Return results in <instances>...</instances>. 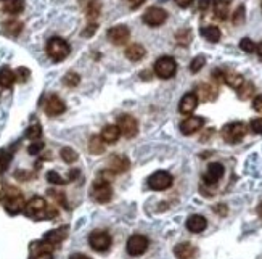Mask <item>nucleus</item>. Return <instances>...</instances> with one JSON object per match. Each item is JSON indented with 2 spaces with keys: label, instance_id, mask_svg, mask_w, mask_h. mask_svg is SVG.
<instances>
[{
  "label": "nucleus",
  "instance_id": "nucleus-52",
  "mask_svg": "<svg viewBox=\"0 0 262 259\" xmlns=\"http://www.w3.org/2000/svg\"><path fill=\"white\" fill-rule=\"evenodd\" d=\"M254 52L262 58V42H259L258 45H256V47H254Z\"/></svg>",
  "mask_w": 262,
  "mask_h": 259
},
{
  "label": "nucleus",
  "instance_id": "nucleus-9",
  "mask_svg": "<svg viewBox=\"0 0 262 259\" xmlns=\"http://www.w3.org/2000/svg\"><path fill=\"white\" fill-rule=\"evenodd\" d=\"M3 205H5V211H7L10 216L20 214L21 211H24V206H26L23 195L18 192H15L13 195H5Z\"/></svg>",
  "mask_w": 262,
  "mask_h": 259
},
{
  "label": "nucleus",
  "instance_id": "nucleus-27",
  "mask_svg": "<svg viewBox=\"0 0 262 259\" xmlns=\"http://www.w3.org/2000/svg\"><path fill=\"white\" fill-rule=\"evenodd\" d=\"M15 81H16L15 73H13V71H11L10 68L3 66L2 69H0V87L10 89V87L15 84Z\"/></svg>",
  "mask_w": 262,
  "mask_h": 259
},
{
  "label": "nucleus",
  "instance_id": "nucleus-17",
  "mask_svg": "<svg viewBox=\"0 0 262 259\" xmlns=\"http://www.w3.org/2000/svg\"><path fill=\"white\" fill-rule=\"evenodd\" d=\"M203 126H204V119L201 118V116H191V118H187L185 121H182L180 131L183 135H191V134L200 131Z\"/></svg>",
  "mask_w": 262,
  "mask_h": 259
},
{
  "label": "nucleus",
  "instance_id": "nucleus-47",
  "mask_svg": "<svg viewBox=\"0 0 262 259\" xmlns=\"http://www.w3.org/2000/svg\"><path fill=\"white\" fill-rule=\"evenodd\" d=\"M253 108H254L258 113H262V95H258V97H256V99L253 100Z\"/></svg>",
  "mask_w": 262,
  "mask_h": 259
},
{
  "label": "nucleus",
  "instance_id": "nucleus-10",
  "mask_svg": "<svg viewBox=\"0 0 262 259\" xmlns=\"http://www.w3.org/2000/svg\"><path fill=\"white\" fill-rule=\"evenodd\" d=\"M127 253L131 256H140L148 250V238L145 235H132L126 245Z\"/></svg>",
  "mask_w": 262,
  "mask_h": 259
},
{
  "label": "nucleus",
  "instance_id": "nucleus-46",
  "mask_svg": "<svg viewBox=\"0 0 262 259\" xmlns=\"http://www.w3.org/2000/svg\"><path fill=\"white\" fill-rule=\"evenodd\" d=\"M95 31H97V24H95V23H90L84 31L81 32V36H82V37H90V36L95 34Z\"/></svg>",
  "mask_w": 262,
  "mask_h": 259
},
{
  "label": "nucleus",
  "instance_id": "nucleus-32",
  "mask_svg": "<svg viewBox=\"0 0 262 259\" xmlns=\"http://www.w3.org/2000/svg\"><path fill=\"white\" fill-rule=\"evenodd\" d=\"M21 29H23V23L16 21V19H11V21L5 23V32L10 34V36H13V37L20 34Z\"/></svg>",
  "mask_w": 262,
  "mask_h": 259
},
{
  "label": "nucleus",
  "instance_id": "nucleus-26",
  "mask_svg": "<svg viewBox=\"0 0 262 259\" xmlns=\"http://www.w3.org/2000/svg\"><path fill=\"white\" fill-rule=\"evenodd\" d=\"M3 10L10 15H18L24 10V0H0Z\"/></svg>",
  "mask_w": 262,
  "mask_h": 259
},
{
  "label": "nucleus",
  "instance_id": "nucleus-4",
  "mask_svg": "<svg viewBox=\"0 0 262 259\" xmlns=\"http://www.w3.org/2000/svg\"><path fill=\"white\" fill-rule=\"evenodd\" d=\"M92 198L98 203H108L113 197V187L105 179H97L92 185Z\"/></svg>",
  "mask_w": 262,
  "mask_h": 259
},
{
  "label": "nucleus",
  "instance_id": "nucleus-34",
  "mask_svg": "<svg viewBox=\"0 0 262 259\" xmlns=\"http://www.w3.org/2000/svg\"><path fill=\"white\" fill-rule=\"evenodd\" d=\"M61 158L65 163L71 164V163H76V161H78V153H76L73 148L65 147V148H61Z\"/></svg>",
  "mask_w": 262,
  "mask_h": 259
},
{
  "label": "nucleus",
  "instance_id": "nucleus-48",
  "mask_svg": "<svg viewBox=\"0 0 262 259\" xmlns=\"http://www.w3.org/2000/svg\"><path fill=\"white\" fill-rule=\"evenodd\" d=\"M175 3L180 6V8H188V6L193 3V0H175Z\"/></svg>",
  "mask_w": 262,
  "mask_h": 259
},
{
  "label": "nucleus",
  "instance_id": "nucleus-31",
  "mask_svg": "<svg viewBox=\"0 0 262 259\" xmlns=\"http://www.w3.org/2000/svg\"><path fill=\"white\" fill-rule=\"evenodd\" d=\"M88 148H90V152L93 155H100L105 152L106 144L103 142V139L98 137V135H93V137L90 139V144H88Z\"/></svg>",
  "mask_w": 262,
  "mask_h": 259
},
{
  "label": "nucleus",
  "instance_id": "nucleus-33",
  "mask_svg": "<svg viewBox=\"0 0 262 259\" xmlns=\"http://www.w3.org/2000/svg\"><path fill=\"white\" fill-rule=\"evenodd\" d=\"M204 64H206V58H204V55H198V56L193 58V60H191V63H190V71H191L193 74L200 73Z\"/></svg>",
  "mask_w": 262,
  "mask_h": 259
},
{
  "label": "nucleus",
  "instance_id": "nucleus-21",
  "mask_svg": "<svg viewBox=\"0 0 262 259\" xmlns=\"http://www.w3.org/2000/svg\"><path fill=\"white\" fill-rule=\"evenodd\" d=\"M82 2H84V11H86L87 18L93 23L95 19L100 16V13H101L100 0H82Z\"/></svg>",
  "mask_w": 262,
  "mask_h": 259
},
{
  "label": "nucleus",
  "instance_id": "nucleus-49",
  "mask_svg": "<svg viewBox=\"0 0 262 259\" xmlns=\"http://www.w3.org/2000/svg\"><path fill=\"white\" fill-rule=\"evenodd\" d=\"M214 211L217 212V214H222V216H225L228 209L225 208V205H217L216 208H214Z\"/></svg>",
  "mask_w": 262,
  "mask_h": 259
},
{
  "label": "nucleus",
  "instance_id": "nucleus-29",
  "mask_svg": "<svg viewBox=\"0 0 262 259\" xmlns=\"http://www.w3.org/2000/svg\"><path fill=\"white\" fill-rule=\"evenodd\" d=\"M198 90H200V94H198V100H203V102H211L216 99V89L213 86H209V84H201L200 87H198Z\"/></svg>",
  "mask_w": 262,
  "mask_h": 259
},
{
  "label": "nucleus",
  "instance_id": "nucleus-43",
  "mask_svg": "<svg viewBox=\"0 0 262 259\" xmlns=\"http://www.w3.org/2000/svg\"><path fill=\"white\" fill-rule=\"evenodd\" d=\"M177 41H178V44H183V45L190 44V41H191V32H190L188 29H183V31H180V32H177Z\"/></svg>",
  "mask_w": 262,
  "mask_h": 259
},
{
  "label": "nucleus",
  "instance_id": "nucleus-12",
  "mask_svg": "<svg viewBox=\"0 0 262 259\" xmlns=\"http://www.w3.org/2000/svg\"><path fill=\"white\" fill-rule=\"evenodd\" d=\"M106 36H108V39H110V42H113L114 45H124L127 41H129L131 32L126 26L119 24V26H113L111 29H108Z\"/></svg>",
  "mask_w": 262,
  "mask_h": 259
},
{
  "label": "nucleus",
  "instance_id": "nucleus-30",
  "mask_svg": "<svg viewBox=\"0 0 262 259\" xmlns=\"http://www.w3.org/2000/svg\"><path fill=\"white\" fill-rule=\"evenodd\" d=\"M223 81L227 82V86L238 90L243 86V82H245V77H243L241 74L233 73V71H232V73H225V74H223Z\"/></svg>",
  "mask_w": 262,
  "mask_h": 259
},
{
  "label": "nucleus",
  "instance_id": "nucleus-42",
  "mask_svg": "<svg viewBox=\"0 0 262 259\" xmlns=\"http://www.w3.org/2000/svg\"><path fill=\"white\" fill-rule=\"evenodd\" d=\"M29 76H31V71L28 68H18L16 69V73H15V77H16V81H20V82H26L29 79Z\"/></svg>",
  "mask_w": 262,
  "mask_h": 259
},
{
  "label": "nucleus",
  "instance_id": "nucleus-37",
  "mask_svg": "<svg viewBox=\"0 0 262 259\" xmlns=\"http://www.w3.org/2000/svg\"><path fill=\"white\" fill-rule=\"evenodd\" d=\"M63 82H65V86L68 87H76L81 82V76L78 73H74V71H69V73L63 77Z\"/></svg>",
  "mask_w": 262,
  "mask_h": 259
},
{
  "label": "nucleus",
  "instance_id": "nucleus-39",
  "mask_svg": "<svg viewBox=\"0 0 262 259\" xmlns=\"http://www.w3.org/2000/svg\"><path fill=\"white\" fill-rule=\"evenodd\" d=\"M47 180H48V182L55 184V185H65V184H68V180H65L58 172H55V171H50L47 174Z\"/></svg>",
  "mask_w": 262,
  "mask_h": 259
},
{
  "label": "nucleus",
  "instance_id": "nucleus-36",
  "mask_svg": "<svg viewBox=\"0 0 262 259\" xmlns=\"http://www.w3.org/2000/svg\"><path fill=\"white\" fill-rule=\"evenodd\" d=\"M253 92H254V86L251 82H243V86L238 89V97L241 100H246V99H249V97L253 95Z\"/></svg>",
  "mask_w": 262,
  "mask_h": 259
},
{
  "label": "nucleus",
  "instance_id": "nucleus-7",
  "mask_svg": "<svg viewBox=\"0 0 262 259\" xmlns=\"http://www.w3.org/2000/svg\"><path fill=\"white\" fill-rule=\"evenodd\" d=\"M174 182V179L169 172L166 171H158L155 172L153 176L148 179V187L151 190H156V192H161V190H168L169 187Z\"/></svg>",
  "mask_w": 262,
  "mask_h": 259
},
{
  "label": "nucleus",
  "instance_id": "nucleus-45",
  "mask_svg": "<svg viewBox=\"0 0 262 259\" xmlns=\"http://www.w3.org/2000/svg\"><path fill=\"white\" fill-rule=\"evenodd\" d=\"M251 131L256 132V134H262V118H258V119H253L251 121Z\"/></svg>",
  "mask_w": 262,
  "mask_h": 259
},
{
  "label": "nucleus",
  "instance_id": "nucleus-35",
  "mask_svg": "<svg viewBox=\"0 0 262 259\" xmlns=\"http://www.w3.org/2000/svg\"><path fill=\"white\" fill-rule=\"evenodd\" d=\"M11 163V152L0 150V172H5Z\"/></svg>",
  "mask_w": 262,
  "mask_h": 259
},
{
  "label": "nucleus",
  "instance_id": "nucleus-8",
  "mask_svg": "<svg viewBox=\"0 0 262 259\" xmlns=\"http://www.w3.org/2000/svg\"><path fill=\"white\" fill-rule=\"evenodd\" d=\"M88 243L95 251H106L111 247V237L106 230H93L88 237Z\"/></svg>",
  "mask_w": 262,
  "mask_h": 259
},
{
  "label": "nucleus",
  "instance_id": "nucleus-20",
  "mask_svg": "<svg viewBox=\"0 0 262 259\" xmlns=\"http://www.w3.org/2000/svg\"><path fill=\"white\" fill-rule=\"evenodd\" d=\"M208 227V221L200 214H193L187 219V229L193 234H200Z\"/></svg>",
  "mask_w": 262,
  "mask_h": 259
},
{
  "label": "nucleus",
  "instance_id": "nucleus-23",
  "mask_svg": "<svg viewBox=\"0 0 262 259\" xmlns=\"http://www.w3.org/2000/svg\"><path fill=\"white\" fill-rule=\"evenodd\" d=\"M146 53V50L142 44H131L129 47L126 49V56H127V60H131V61H140V60H143V56Z\"/></svg>",
  "mask_w": 262,
  "mask_h": 259
},
{
  "label": "nucleus",
  "instance_id": "nucleus-5",
  "mask_svg": "<svg viewBox=\"0 0 262 259\" xmlns=\"http://www.w3.org/2000/svg\"><path fill=\"white\" fill-rule=\"evenodd\" d=\"M177 73V63L172 56H161L155 63V74L161 79H171Z\"/></svg>",
  "mask_w": 262,
  "mask_h": 259
},
{
  "label": "nucleus",
  "instance_id": "nucleus-13",
  "mask_svg": "<svg viewBox=\"0 0 262 259\" xmlns=\"http://www.w3.org/2000/svg\"><path fill=\"white\" fill-rule=\"evenodd\" d=\"M223 174H225V167H223L220 163H211L208 166L206 174L203 176V180H204V184L214 185V184H217L223 177Z\"/></svg>",
  "mask_w": 262,
  "mask_h": 259
},
{
  "label": "nucleus",
  "instance_id": "nucleus-1",
  "mask_svg": "<svg viewBox=\"0 0 262 259\" xmlns=\"http://www.w3.org/2000/svg\"><path fill=\"white\" fill-rule=\"evenodd\" d=\"M24 214L33 221H45V219H53L56 216V209L48 206L42 197H34L24 206Z\"/></svg>",
  "mask_w": 262,
  "mask_h": 259
},
{
  "label": "nucleus",
  "instance_id": "nucleus-40",
  "mask_svg": "<svg viewBox=\"0 0 262 259\" xmlns=\"http://www.w3.org/2000/svg\"><path fill=\"white\" fill-rule=\"evenodd\" d=\"M254 47H256V44H254L249 37H243L241 41H240V49H241L243 52H246V53H253Z\"/></svg>",
  "mask_w": 262,
  "mask_h": 259
},
{
  "label": "nucleus",
  "instance_id": "nucleus-24",
  "mask_svg": "<svg viewBox=\"0 0 262 259\" xmlns=\"http://www.w3.org/2000/svg\"><path fill=\"white\" fill-rule=\"evenodd\" d=\"M121 135V131L118 126H113V124H108L103 127V131H101V135L100 137L103 139L105 144H114V142H118Z\"/></svg>",
  "mask_w": 262,
  "mask_h": 259
},
{
  "label": "nucleus",
  "instance_id": "nucleus-50",
  "mask_svg": "<svg viewBox=\"0 0 262 259\" xmlns=\"http://www.w3.org/2000/svg\"><path fill=\"white\" fill-rule=\"evenodd\" d=\"M69 259H92V258H90V256H87V255L76 253V255H71V256H69Z\"/></svg>",
  "mask_w": 262,
  "mask_h": 259
},
{
  "label": "nucleus",
  "instance_id": "nucleus-38",
  "mask_svg": "<svg viewBox=\"0 0 262 259\" xmlns=\"http://www.w3.org/2000/svg\"><path fill=\"white\" fill-rule=\"evenodd\" d=\"M42 135V127L39 124H34V126H29L28 131H26V137L31 139V140H36L39 139Z\"/></svg>",
  "mask_w": 262,
  "mask_h": 259
},
{
  "label": "nucleus",
  "instance_id": "nucleus-18",
  "mask_svg": "<svg viewBox=\"0 0 262 259\" xmlns=\"http://www.w3.org/2000/svg\"><path fill=\"white\" fill-rule=\"evenodd\" d=\"M129 159L123 155H113V156L108 159V167H110V171L114 174H119V172H126L129 169Z\"/></svg>",
  "mask_w": 262,
  "mask_h": 259
},
{
  "label": "nucleus",
  "instance_id": "nucleus-28",
  "mask_svg": "<svg viewBox=\"0 0 262 259\" xmlns=\"http://www.w3.org/2000/svg\"><path fill=\"white\" fill-rule=\"evenodd\" d=\"M200 32H201V36L209 42H219L222 37V32L217 26H204V28H201Z\"/></svg>",
  "mask_w": 262,
  "mask_h": 259
},
{
  "label": "nucleus",
  "instance_id": "nucleus-16",
  "mask_svg": "<svg viewBox=\"0 0 262 259\" xmlns=\"http://www.w3.org/2000/svg\"><path fill=\"white\" fill-rule=\"evenodd\" d=\"M198 95L195 92H188L182 97L180 103H178V111L182 114H191L198 106Z\"/></svg>",
  "mask_w": 262,
  "mask_h": 259
},
{
  "label": "nucleus",
  "instance_id": "nucleus-25",
  "mask_svg": "<svg viewBox=\"0 0 262 259\" xmlns=\"http://www.w3.org/2000/svg\"><path fill=\"white\" fill-rule=\"evenodd\" d=\"M230 5H232V0H213L214 15L219 19H227Z\"/></svg>",
  "mask_w": 262,
  "mask_h": 259
},
{
  "label": "nucleus",
  "instance_id": "nucleus-11",
  "mask_svg": "<svg viewBox=\"0 0 262 259\" xmlns=\"http://www.w3.org/2000/svg\"><path fill=\"white\" fill-rule=\"evenodd\" d=\"M166 19H168V13H166V10L159 8V6H151L143 13V23L151 26V28L161 26Z\"/></svg>",
  "mask_w": 262,
  "mask_h": 259
},
{
  "label": "nucleus",
  "instance_id": "nucleus-51",
  "mask_svg": "<svg viewBox=\"0 0 262 259\" xmlns=\"http://www.w3.org/2000/svg\"><path fill=\"white\" fill-rule=\"evenodd\" d=\"M209 2L211 0H200V10L204 11V10H208V6H209Z\"/></svg>",
  "mask_w": 262,
  "mask_h": 259
},
{
  "label": "nucleus",
  "instance_id": "nucleus-53",
  "mask_svg": "<svg viewBox=\"0 0 262 259\" xmlns=\"http://www.w3.org/2000/svg\"><path fill=\"white\" fill-rule=\"evenodd\" d=\"M258 211H259V214L262 216V203L259 205V208H258Z\"/></svg>",
  "mask_w": 262,
  "mask_h": 259
},
{
  "label": "nucleus",
  "instance_id": "nucleus-14",
  "mask_svg": "<svg viewBox=\"0 0 262 259\" xmlns=\"http://www.w3.org/2000/svg\"><path fill=\"white\" fill-rule=\"evenodd\" d=\"M52 245L45 243L44 240L41 242H34L31 245V250H33V255H31L29 259H53V253H52Z\"/></svg>",
  "mask_w": 262,
  "mask_h": 259
},
{
  "label": "nucleus",
  "instance_id": "nucleus-15",
  "mask_svg": "<svg viewBox=\"0 0 262 259\" xmlns=\"http://www.w3.org/2000/svg\"><path fill=\"white\" fill-rule=\"evenodd\" d=\"M66 111V105L58 95H50L45 102V113L48 116H60Z\"/></svg>",
  "mask_w": 262,
  "mask_h": 259
},
{
  "label": "nucleus",
  "instance_id": "nucleus-3",
  "mask_svg": "<svg viewBox=\"0 0 262 259\" xmlns=\"http://www.w3.org/2000/svg\"><path fill=\"white\" fill-rule=\"evenodd\" d=\"M246 135V126L243 122H230L222 129V137L230 145L240 144Z\"/></svg>",
  "mask_w": 262,
  "mask_h": 259
},
{
  "label": "nucleus",
  "instance_id": "nucleus-19",
  "mask_svg": "<svg viewBox=\"0 0 262 259\" xmlns=\"http://www.w3.org/2000/svg\"><path fill=\"white\" fill-rule=\"evenodd\" d=\"M68 227L65 225V227H60V229H55V230H50V232H47L45 235H44V238L42 240L45 242V243H48V245H52V247L55 248L56 245H60L65 238L68 237Z\"/></svg>",
  "mask_w": 262,
  "mask_h": 259
},
{
  "label": "nucleus",
  "instance_id": "nucleus-44",
  "mask_svg": "<svg viewBox=\"0 0 262 259\" xmlns=\"http://www.w3.org/2000/svg\"><path fill=\"white\" fill-rule=\"evenodd\" d=\"M42 150H44V144H42V142H34V144H31L29 148H28L29 155H39Z\"/></svg>",
  "mask_w": 262,
  "mask_h": 259
},
{
  "label": "nucleus",
  "instance_id": "nucleus-6",
  "mask_svg": "<svg viewBox=\"0 0 262 259\" xmlns=\"http://www.w3.org/2000/svg\"><path fill=\"white\" fill-rule=\"evenodd\" d=\"M118 127L121 134L124 135L126 139H132L135 137L138 132V122L137 119L131 114H123L118 118Z\"/></svg>",
  "mask_w": 262,
  "mask_h": 259
},
{
  "label": "nucleus",
  "instance_id": "nucleus-22",
  "mask_svg": "<svg viewBox=\"0 0 262 259\" xmlns=\"http://www.w3.org/2000/svg\"><path fill=\"white\" fill-rule=\"evenodd\" d=\"M174 255L178 259H193L196 256V248L191 243H178L174 248Z\"/></svg>",
  "mask_w": 262,
  "mask_h": 259
},
{
  "label": "nucleus",
  "instance_id": "nucleus-2",
  "mask_svg": "<svg viewBox=\"0 0 262 259\" xmlns=\"http://www.w3.org/2000/svg\"><path fill=\"white\" fill-rule=\"evenodd\" d=\"M69 52H71V47H69V44L63 37H52L47 42V53L53 61L66 60Z\"/></svg>",
  "mask_w": 262,
  "mask_h": 259
},
{
  "label": "nucleus",
  "instance_id": "nucleus-41",
  "mask_svg": "<svg viewBox=\"0 0 262 259\" xmlns=\"http://www.w3.org/2000/svg\"><path fill=\"white\" fill-rule=\"evenodd\" d=\"M232 21H233V24H241V23H245V6H238V8L235 10V13H233V16H232Z\"/></svg>",
  "mask_w": 262,
  "mask_h": 259
}]
</instances>
